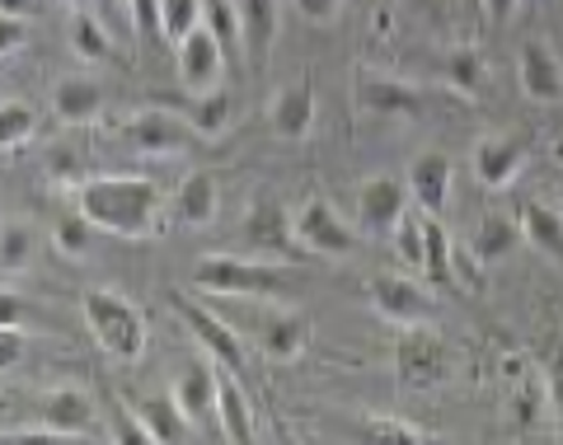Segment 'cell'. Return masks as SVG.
Returning <instances> with one entry per match:
<instances>
[{
  "mask_svg": "<svg viewBox=\"0 0 563 445\" xmlns=\"http://www.w3.org/2000/svg\"><path fill=\"white\" fill-rule=\"evenodd\" d=\"M76 211L103 235L118 240H151L161 235V225L169 221V198L151 178L136 174H99L85 178L76 188Z\"/></svg>",
  "mask_w": 563,
  "mask_h": 445,
  "instance_id": "6da1fadb",
  "label": "cell"
},
{
  "mask_svg": "<svg viewBox=\"0 0 563 445\" xmlns=\"http://www.w3.org/2000/svg\"><path fill=\"white\" fill-rule=\"evenodd\" d=\"M80 314H85V329L90 337L113 356V361H141V352H146V314L122 291H85L80 296Z\"/></svg>",
  "mask_w": 563,
  "mask_h": 445,
  "instance_id": "7a4b0ae2",
  "label": "cell"
},
{
  "mask_svg": "<svg viewBox=\"0 0 563 445\" xmlns=\"http://www.w3.org/2000/svg\"><path fill=\"white\" fill-rule=\"evenodd\" d=\"M192 287L211 300H277L287 296L282 281L268 263L235 258V254H207L192 263Z\"/></svg>",
  "mask_w": 563,
  "mask_h": 445,
  "instance_id": "3957f363",
  "label": "cell"
},
{
  "mask_svg": "<svg viewBox=\"0 0 563 445\" xmlns=\"http://www.w3.org/2000/svg\"><path fill=\"white\" fill-rule=\"evenodd\" d=\"M169 305L179 310V319L188 324V333L198 337V347H202L221 370H231V376H244V370H250V347H244V333L231 324V319L217 314L211 305H198V300H188L184 291H174Z\"/></svg>",
  "mask_w": 563,
  "mask_h": 445,
  "instance_id": "277c9868",
  "label": "cell"
},
{
  "mask_svg": "<svg viewBox=\"0 0 563 445\" xmlns=\"http://www.w3.org/2000/svg\"><path fill=\"white\" fill-rule=\"evenodd\" d=\"M352 109L362 118H399V122H418L428 113V94L409 80L380 76V70H357L352 76Z\"/></svg>",
  "mask_w": 563,
  "mask_h": 445,
  "instance_id": "5b68a950",
  "label": "cell"
},
{
  "mask_svg": "<svg viewBox=\"0 0 563 445\" xmlns=\"http://www.w3.org/2000/svg\"><path fill=\"white\" fill-rule=\"evenodd\" d=\"M395 376L409 389H437L451 380V347L432 329H399L395 343Z\"/></svg>",
  "mask_w": 563,
  "mask_h": 445,
  "instance_id": "8992f818",
  "label": "cell"
},
{
  "mask_svg": "<svg viewBox=\"0 0 563 445\" xmlns=\"http://www.w3.org/2000/svg\"><path fill=\"white\" fill-rule=\"evenodd\" d=\"M250 337L273 361H296L310 343V319L301 310H268V300H250Z\"/></svg>",
  "mask_w": 563,
  "mask_h": 445,
  "instance_id": "52a82bcc",
  "label": "cell"
},
{
  "mask_svg": "<svg viewBox=\"0 0 563 445\" xmlns=\"http://www.w3.org/2000/svg\"><path fill=\"white\" fill-rule=\"evenodd\" d=\"M413 207V192H409V178H395V174H376L357 183V230L366 235H390L399 230V221L409 216Z\"/></svg>",
  "mask_w": 563,
  "mask_h": 445,
  "instance_id": "ba28073f",
  "label": "cell"
},
{
  "mask_svg": "<svg viewBox=\"0 0 563 445\" xmlns=\"http://www.w3.org/2000/svg\"><path fill=\"white\" fill-rule=\"evenodd\" d=\"M296 240H301V248L314 258H343L357 248V230L339 216L333 202L310 198V202H301V211H296Z\"/></svg>",
  "mask_w": 563,
  "mask_h": 445,
  "instance_id": "9c48e42d",
  "label": "cell"
},
{
  "mask_svg": "<svg viewBox=\"0 0 563 445\" xmlns=\"http://www.w3.org/2000/svg\"><path fill=\"white\" fill-rule=\"evenodd\" d=\"M240 235L250 248L268 258H306L301 240H296V216H287V207L273 202V198H258L250 211H244V225Z\"/></svg>",
  "mask_w": 563,
  "mask_h": 445,
  "instance_id": "30bf717a",
  "label": "cell"
},
{
  "mask_svg": "<svg viewBox=\"0 0 563 445\" xmlns=\"http://www.w3.org/2000/svg\"><path fill=\"white\" fill-rule=\"evenodd\" d=\"M366 300H372V310L380 319H390L399 329H428L432 324V296L418 287L413 277H372V287H366Z\"/></svg>",
  "mask_w": 563,
  "mask_h": 445,
  "instance_id": "8fae6325",
  "label": "cell"
},
{
  "mask_svg": "<svg viewBox=\"0 0 563 445\" xmlns=\"http://www.w3.org/2000/svg\"><path fill=\"white\" fill-rule=\"evenodd\" d=\"M188 122H179L174 113L161 109H146V113H132L128 122H118V141L132 146L136 155H151V159H165V155H184L188 151Z\"/></svg>",
  "mask_w": 563,
  "mask_h": 445,
  "instance_id": "7c38bea8",
  "label": "cell"
},
{
  "mask_svg": "<svg viewBox=\"0 0 563 445\" xmlns=\"http://www.w3.org/2000/svg\"><path fill=\"white\" fill-rule=\"evenodd\" d=\"M174 403L184 408L188 426H198L207 418H217V399H221V366L211 361V356H192V361L179 370V380H174Z\"/></svg>",
  "mask_w": 563,
  "mask_h": 445,
  "instance_id": "4fadbf2b",
  "label": "cell"
},
{
  "mask_svg": "<svg viewBox=\"0 0 563 445\" xmlns=\"http://www.w3.org/2000/svg\"><path fill=\"white\" fill-rule=\"evenodd\" d=\"M225 66L231 62H225L221 43L211 38L202 24L179 43V85H184V94H207V89H217L221 76H225Z\"/></svg>",
  "mask_w": 563,
  "mask_h": 445,
  "instance_id": "5bb4252c",
  "label": "cell"
},
{
  "mask_svg": "<svg viewBox=\"0 0 563 445\" xmlns=\"http://www.w3.org/2000/svg\"><path fill=\"white\" fill-rule=\"evenodd\" d=\"M268 127L282 141H306L314 127V85L310 76H296L291 85H282L268 103Z\"/></svg>",
  "mask_w": 563,
  "mask_h": 445,
  "instance_id": "9a60e30c",
  "label": "cell"
},
{
  "mask_svg": "<svg viewBox=\"0 0 563 445\" xmlns=\"http://www.w3.org/2000/svg\"><path fill=\"white\" fill-rule=\"evenodd\" d=\"M526 155H531V136H484L474 146V174L488 192H498L521 174Z\"/></svg>",
  "mask_w": 563,
  "mask_h": 445,
  "instance_id": "2e32d148",
  "label": "cell"
},
{
  "mask_svg": "<svg viewBox=\"0 0 563 445\" xmlns=\"http://www.w3.org/2000/svg\"><path fill=\"white\" fill-rule=\"evenodd\" d=\"M217 178H211L207 169H192L179 178V188H174L169 198V225L179 230H202L217 221Z\"/></svg>",
  "mask_w": 563,
  "mask_h": 445,
  "instance_id": "e0dca14e",
  "label": "cell"
},
{
  "mask_svg": "<svg viewBox=\"0 0 563 445\" xmlns=\"http://www.w3.org/2000/svg\"><path fill=\"white\" fill-rule=\"evenodd\" d=\"M161 103H169V113L179 122H188L192 136H221L231 127V113H235L231 89L225 85L207 89V94H184V99H161Z\"/></svg>",
  "mask_w": 563,
  "mask_h": 445,
  "instance_id": "ac0fdd59",
  "label": "cell"
},
{
  "mask_svg": "<svg viewBox=\"0 0 563 445\" xmlns=\"http://www.w3.org/2000/svg\"><path fill=\"white\" fill-rule=\"evenodd\" d=\"M409 178V192H413V207L418 211H428V216H442L446 211V202H451V178H455V169H451V159L446 155H418L413 159V169L404 174Z\"/></svg>",
  "mask_w": 563,
  "mask_h": 445,
  "instance_id": "d6986e66",
  "label": "cell"
},
{
  "mask_svg": "<svg viewBox=\"0 0 563 445\" xmlns=\"http://www.w3.org/2000/svg\"><path fill=\"white\" fill-rule=\"evenodd\" d=\"M38 418H43V426H57V432L90 436L99 413H95V399L85 394V389L62 385V389H47V394L38 399Z\"/></svg>",
  "mask_w": 563,
  "mask_h": 445,
  "instance_id": "ffe728a7",
  "label": "cell"
},
{
  "mask_svg": "<svg viewBox=\"0 0 563 445\" xmlns=\"http://www.w3.org/2000/svg\"><path fill=\"white\" fill-rule=\"evenodd\" d=\"M517 76H521V94L531 103H559L563 99V66L544 43H526L521 47Z\"/></svg>",
  "mask_w": 563,
  "mask_h": 445,
  "instance_id": "44dd1931",
  "label": "cell"
},
{
  "mask_svg": "<svg viewBox=\"0 0 563 445\" xmlns=\"http://www.w3.org/2000/svg\"><path fill=\"white\" fill-rule=\"evenodd\" d=\"M99 109H103L99 80H90V76H66V80L52 85V113H57V122L80 127V122H95Z\"/></svg>",
  "mask_w": 563,
  "mask_h": 445,
  "instance_id": "7402d4cb",
  "label": "cell"
},
{
  "mask_svg": "<svg viewBox=\"0 0 563 445\" xmlns=\"http://www.w3.org/2000/svg\"><path fill=\"white\" fill-rule=\"evenodd\" d=\"M240 5V24H244V52L254 57V66H268L273 43H277V24H282V5L277 0H235Z\"/></svg>",
  "mask_w": 563,
  "mask_h": 445,
  "instance_id": "603a6c76",
  "label": "cell"
},
{
  "mask_svg": "<svg viewBox=\"0 0 563 445\" xmlns=\"http://www.w3.org/2000/svg\"><path fill=\"white\" fill-rule=\"evenodd\" d=\"M217 426L225 445H254V408L244 399L240 376L221 370V399H217Z\"/></svg>",
  "mask_w": 563,
  "mask_h": 445,
  "instance_id": "cb8c5ba5",
  "label": "cell"
},
{
  "mask_svg": "<svg viewBox=\"0 0 563 445\" xmlns=\"http://www.w3.org/2000/svg\"><path fill=\"white\" fill-rule=\"evenodd\" d=\"M422 277H428L437 291L455 287V248H451V235H446L442 216H428V211H422Z\"/></svg>",
  "mask_w": 563,
  "mask_h": 445,
  "instance_id": "d4e9b609",
  "label": "cell"
},
{
  "mask_svg": "<svg viewBox=\"0 0 563 445\" xmlns=\"http://www.w3.org/2000/svg\"><path fill=\"white\" fill-rule=\"evenodd\" d=\"M521 244H526L521 221H512V216H484L479 230H474V240H470V258L479 267H493V263H503Z\"/></svg>",
  "mask_w": 563,
  "mask_h": 445,
  "instance_id": "484cf974",
  "label": "cell"
},
{
  "mask_svg": "<svg viewBox=\"0 0 563 445\" xmlns=\"http://www.w3.org/2000/svg\"><path fill=\"white\" fill-rule=\"evenodd\" d=\"M128 408L141 418V426H146V432L161 441V445H179L184 432H188V418H184V408L174 403V394H141Z\"/></svg>",
  "mask_w": 563,
  "mask_h": 445,
  "instance_id": "4316f807",
  "label": "cell"
},
{
  "mask_svg": "<svg viewBox=\"0 0 563 445\" xmlns=\"http://www.w3.org/2000/svg\"><path fill=\"white\" fill-rule=\"evenodd\" d=\"M521 235L531 248H540L544 258L563 263V211L559 207H544V202H526L521 207Z\"/></svg>",
  "mask_w": 563,
  "mask_h": 445,
  "instance_id": "83f0119b",
  "label": "cell"
},
{
  "mask_svg": "<svg viewBox=\"0 0 563 445\" xmlns=\"http://www.w3.org/2000/svg\"><path fill=\"white\" fill-rule=\"evenodd\" d=\"M437 76H442V85L461 89V94H479L488 80V62L479 47H451L437 57Z\"/></svg>",
  "mask_w": 563,
  "mask_h": 445,
  "instance_id": "f1b7e54d",
  "label": "cell"
},
{
  "mask_svg": "<svg viewBox=\"0 0 563 445\" xmlns=\"http://www.w3.org/2000/svg\"><path fill=\"white\" fill-rule=\"evenodd\" d=\"M343 432L357 445H442V441L422 436L418 426L399 422V418H362V422H347Z\"/></svg>",
  "mask_w": 563,
  "mask_h": 445,
  "instance_id": "f546056e",
  "label": "cell"
},
{
  "mask_svg": "<svg viewBox=\"0 0 563 445\" xmlns=\"http://www.w3.org/2000/svg\"><path fill=\"white\" fill-rule=\"evenodd\" d=\"M66 38H70V47H76L80 62H109L113 57V38H109V29H103V20L95 10H70Z\"/></svg>",
  "mask_w": 563,
  "mask_h": 445,
  "instance_id": "4dcf8cb0",
  "label": "cell"
},
{
  "mask_svg": "<svg viewBox=\"0 0 563 445\" xmlns=\"http://www.w3.org/2000/svg\"><path fill=\"white\" fill-rule=\"evenodd\" d=\"M202 29L221 43L225 62H240V52H244V24H240V5H235V0H202Z\"/></svg>",
  "mask_w": 563,
  "mask_h": 445,
  "instance_id": "1f68e13d",
  "label": "cell"
},
{
  "mask_svg": "<svg viewBox=\"0 0 563 445\" xmlns=\"http://www.w3.org/2000/svg\"><path fill=\"white\" fill-rule=\"evenodd\" d=\"M512 385V394H507V413L517 418V426H536L544 413H550V385H544L540 370H526L521 380H507Z\"/></svg>",
  "mask_w": 563,
  "mask_h": 445,
  "instance_id": "d6a6232c",
  "label": "cell"
},
{
  "mask_svg": "<svg viewBox=\"0 0 563 445\" xmlns=\"http://www.w3.org/2000/svg\"><path fill=\"white\" fill-rule=\"evenodd\" d=\"M33 127H38V118H33L29 103H14V99H10L5 109H0V146H5V159H14V155L29 146Z\"/></svg>",
  "mask_w": 563,
  "mask_h": 445,
  "instance_id": "836d02e7",
  "label": "cell"
},
{
  "mask_svg": "<svg viewBox=\"0 0 563 445\" xmlns=\"http://www.w3.org/2000/svg\"><path fill=\"white\" fill-rule=\"evenodd\" d=\"M29 254H33V235L20 221H5V230H0V267H5V277H20L29 267Z\"/></svg>",
  "mask_w": 563,
  "mask_h": 445,
  "instance_id": "e575fe53",
  "label": "cell"
},
{
  "mask_svg": "<svg viewBox=\"0 0 563 445\" xmlns=\"http://www.w3.org/2000/svg\"><path fill=\"white\" fill-rule=\"evenodd\" d=\"M90 235H95V225L80 216V211H70V216L57 221V230H52V244H57V254L66 258H85L90 254Z\"/></svg>",
  "mask_w": 563,
  "mask_h": 445,
  "instance_id": "d590c367",
  "label": "cell"
},
{
  "mask_svg": "<svg viewBox=\"0 0 563 445\" xmlns=\"http://www.w3.org/2000/svg\"><path fill=\"white\" fill-rule=\"evenodd\" d=\"M540 376L550 385V403H554V418L563 422V333H554L540 352Z\"/></svg>",
  "mask_w": 563,
  "mask_h": 445,
  "instance_id": "8d00e7d4",
  "label": "cell"
},
{
  "mask_svg": "<svg viewBox=\"0 0 563 445\" xmlns=\"http://www.w3.org/2000/svg\"><path fill=\"white\" fill-rule=\"evenodd\" d=\"M161 10H165V38L174 43H184L202 24V0H161Z\"/></svg>",
  "mask_w": 563,
  "mask_h": 445,
  "instance_id": "74e56055",
  "label": "cell"
},
{
  "mask_svg": "<svg viewBox=\"0 0 563 445\" xmlns=\"http://www.w3.org/2000/svg\"><path fill=\"white\" fill-rule=\"evenodd\" d=\"M0 445H95L90 436H76V432H57V426H24V432H5Z\"/></svg>",
  "mask_w": 563,
  "mask_h": 445,
  "instance_id": "f35d334b",
  "label": "cell"
},
{
  "mask_svg": "<svg viewBox=\"0 0 563 445\" xmlns=\"http://www.w3.org/2000/svg\"><path fill=\"white\" fill-rule=\"evenodd\" d=\"M395 248H399V258H404V267H413V272H422V211L413 216H404L399 221V235H395Z\"/></svg>",
  "mask_w": 563,
  "mask_h": 445,
  "instance_id": "ab89813d",
  "label": "cell"
},
{
  "mask_svg": "<svg viewBox=\"0 0 563 445\" xmlns=\"http://www.w3.org/2000/svg\"><path fill=\"white\" fill-rule=\"evenodd\" d=\"M113 445H161V441L141 426V418L132 413V408H118L113 413Z\"/></svg>",
  "mask_w": 563,
  "mask_h": 445,
  "instance_id": "60d3db41",
  "label": "cell"
},
{
  "mask_svg": "<svg viewBox=\"0 0 563 445\" xmlns=\"http://www.w3.org/2000/svg\"><path fill=\"white\" fill-rule=\"evenodd\" d=\"M47 178H52V183H62V188H80L85 183V178H80V155L57 146L47 155Z\"/></svg>",
  "mask_w": 563,
  "mask_h": 445,
  "instance_id": "b9f144b4",
  "label": "cell"
},
{
  "mask_svg": "<svg viewBox=\"0 0 563 445\" xmlns=\"http://www.w3.org/2000/svg\"><path fill=\"white\" fill-rule=\"evenodd\" d=\"M132 29L141 33V38H161V33H165L161 0H132Z\"/></svg>",
  "mask_w": 563,
  "mask_h": 445,
  "instance_id": "7bdbcfd3",
  "label": "cell"
},
{
  "mask_svg": "<svg viewBox=\"0 0 563 445\" xmlns=\"http://www.w3.org/2000/svg\"><path fill=\"white\" fill-rule=\"evenodd\" d=\"M103 29H132V0H95Z\"/></svg>",
  "mask_w": 563,
  "mask_h": 445,
  "instance_id": "ee69618b",
  "label": "cell"
},
{
  "mask_svg": "<svg viewBox=\"0 0 563 445\" xmlns=\"http://www.w3.org/2000/svg\"><path fill=\"white\" fill-rule=\"evenodd\" d=\"M291 5H296V14H301V20H310V24H329L333 14H339L343 0H291Z\"/></svg>",
  "mask_w": 563,
  "mask_h": 445,
  "instance_id": "f6af8a7d",
  "label": "cell"
},
{
  "mask_svg": "<svg viewBox=\"0 0 563 445\" xmlns=\"http://www.w3.org/2000/svg\"><path fill=\"white\" fill-rule=\"evenodd\" d=\"M479 5H484V20L493 24V29H503L507 20H512V14H517V5H521V0H479Z\"/></svg>",
  "mask_w": 563,
  "mask_h": 445,
  "instance_id": "bcb514c9",
  "label": "cell"
},
{
  "mask_svg": "<svg viewBox=\"0 0 563 445\" xmlns=\"http://www.w3.org/2000/svg\"><path fill=\"white\" fill-rule=\"evenodd\" d=\"M24 20H14V14H5V33H0V52H5V57H14V52L24 47Z\"/></svg>",
  "mask_w": 563,
  "mask_h": 445,
  "instance_id": "7dc6e473",
  "label": "cell"
},
{
  "mask_svg": "<svg viewBox=\"0 0 563 445\" xmlns=\"http://www.w3.org/2000/svg\"><path fill=\"white\" fill-rule=\"evenodd\" d=\"M20 352H24V333H20V329H5V333H0V356H5V370L20 366Z\"/></svg>",
  "mask_w": 563,
  "mask_h": 445,
  "instance_id": "c3c4849f",
  "label": "cell"
},
{
  "mask_svg": "<svg viewBox=\"0 0 563 445\" xmlns=\"http://www.w3.org/2000/svg\"><path fill=\"white\" fill-rule=\"evenodd\" d=\"M5 5V14H14V20H24V14L38 10V0H0Z\"/></svg>",
  "mask_w": 563,
  "mask_h": 445,
  "instance_id": "681fc988",
  "label": "cell"
},
{
  "mask_svg": "<svg viewBox=\"0 0 563 445\" xmlns=\"http://www.w3.org/2000/svg\"><path fill=\"white\" fill-rule=\"evenodd\" d=\"M277 445H301V441H296V436L287 432V426H282V422H277Z\"/></svg>",
  "mask_w": 563,
  "mask_h": 445,
  "instance_id": "f907efd6",
  "label": "cell"
},
{
  "mask_svg": "<svg viewBox=\"0 0 563 445\" xmlns=\"http://www.w3.org/2000/svg\"><path fill=\"white\" fill-rule=\"evenodd\" d=\"M559 159H563V136H559Z\"/></svg>",
  "mask_w": 563,
  "mask_h": 445,
  "instance_id": "816d5d0a",
  "label": "cell"
}]
</instances>
